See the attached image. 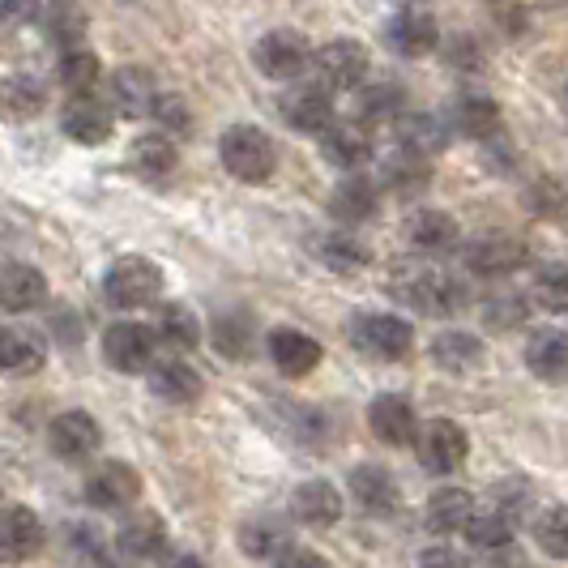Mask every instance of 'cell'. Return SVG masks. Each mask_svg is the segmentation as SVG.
<instances>
[{"mask_svg": "<svg viewBox=\"0 0 568 568\" xmlns=\"http://www.w3.org/2000/svg\"><path fill=\"white\" fill-rule=\"evenodd\" d=\"M219 159L227 175L244 180V184H261L274 175V163H278V150H274V138L256 124H231L219 142Z\"/></svg>", "mask_w": 568, "mask_h": 568, "instance_id": "obj_1", "label": "cell"}, {"mask_svg": "<svg viewBox=\"0 0 568 568\" xmlns=\"http://www.w3.org/2000/svg\"><path fill=\"white\" fill-rule=\"evenodd\" d=\"M103 295H108V304L124 308V313L150 308L163 295V270L150 256H120L103 278Z\"/></svg>", "mask_w": 568, "mask_h": 568, "instance_id": "obj_2", "label": "cell"}, {"mask_svg": "<svg viewBox=\"0 0 568 568\" xmlns=\"http://www.w3.org/2000/svg\"><path fill=\"white\" fill-rule=\"evenodd\" d=\"M351 342L359 355H368L376 364H398L415 351V329L410 321L394 313H364L351 321Z\"/></svg>", "mask_w": 568, "mask_h": 568, "instance_id": "obj_3", "label": "cell"}, {"mask_svg": "<svg viewBox=\"0 0 568 568\" xmlns=\"http://www.w3.org/2000/svg\"><path fill=\"white\" fill-rule=\"evenodd\" d=\"M313 57L316 52L308 48V39H304L300 30H286V27L261 34L253 48V64L270 82H291V78H300Z\"/></svg>", "mask_w": 568, "mask_h": 568, "instance_id": "obj_4", "label": "cell"}, {"mask_svg": "<svg viewBox=\"0 0 568 568\" xmlns=\"http://www.w3.org/2000/svg\"><path fill=\"white\" fill-rule=\"evenodd\" d=\"M154 346H159L154 325L115 321L112 329L103 334V359H108L115 372H124V376H138V372L154 368Z\"/></svg>", "mask_w": 568, "mask_h": 568, "instance_id": "obj_5", "label": "cell"}, {"mask_svg": "<svg viewBox=\"0 0 568 568\" xmlns=\"http://www.w3.org/2000/svg\"><path fill=\"white\" fill-rule=\"evenodd\" d=\"M415 454L427 475H454L457 466L470 454V440H466V427L457 419H432L419 427V440H415Z\"/></svg>", "mask_w": 568, "mask_h": 568, "instance_id": "obj_6", "label": "cell"}, {"mask_svg": "<svg viewBox=\"0 0 568 568\" xmlns=\"http://www.w3.org/2000/svg\"><path fill=\"white\" fill-rule=\"evenodd\" d=\"M85 500L94 505V509H129L138 496H142V475L129 466V462H120V457H108V462H99L90 475H85Z\"/></svg>", "mask_w": 568, "mask_h": 568, "instance_id": "obj_7", "label": "cell"}, {"mask_svg": "<svg viewBox=\"0 0 568 568\" xmlns=\"http://www.w3.org/2000/svg\"><path fill=\"white\" fill-rule=\"evenodd\" d=\"M313 69L325 90H359L368 78V48L355 39H334L313 57Z\"/></svg>", "mask_w": 568, "mask_h": 568, "instance_id": "obj_8", "label": "cell"}, {"mask_svg": "<svg viewBox=\"0 0 568 568\" xmlns=\"http://www.w3.org/2000/svg\"><path fill=\"white\" fill-rule=\"evenodd\" d=\"M278 112L295 133H325L334 124V99L321 82H300L283 94Z\"/></svg>", "mask_w": 568, "mask_h": 568, "instance_id": "obj_9", "label": "cell"}, {"mask_svg": "<svg viewBox=\"0 0 568 568\" xmlns=\"http://www.w3.org/2000/svg\"><path fill=\"white\" fill-rule=\"evenodd\" d=\"M112 103L94 99V94H69L64 112H60V129L64 138L78 145H103L112 138Z\"/></svg>", "mask_w": 568, "mask_h": 568, "instance_id": "obj_10", "label": "cell"}, {"mask_svg": "<svg viewBox=\"0 0 568 568\" xmlns=\"http://www.w3.org/2000/svg\"><path fill=\"white\" fill-rule=\"evenodd\" d=\"M398 300H406L415 313H424V316H449L466 304V300H462V286H457L449 274H440V270L410 274V278L398 286Z\"/></svg>", "mask_w": 568, "mask_h": 568, "instance_id": "obj_11", "label": "cell"}, {"mask_svg": "<svg viewBox=\"0 0 568 568\" xmlns=\"http://www.w3.org/2000/svg\"><path fill=\"white\" fill-rule=\"evenodd\" d=\"M385 43H389V52H398L406 60L432 57L440 48V27H436V18L424 13V9H402V13L389 18V27H385Z\"/></svg>", "mask_w": 568, "mask_h": 568, "instance_id": "obj_12", "label": "cell"}, {"mask_svg": "<svg viewBox=\"0 0 568 568\" xmlns=\"http://www.w3.org/2000/svg\"><path fill=\"white\" fill-rule=\"evenodd\" d=\"M368 427L376 440H385V445H394V449L419 440V415H415L410 398H402V394H381V398H372Z\"/></svg>", "mask_w": 568, "mask_h": 568, "instance_id": "obj_13", "label": "cell"}, {"mask_svg": "<svg viewBox=\"0 0 568 568\" xmlns=\"http://www.w3.org/2000/svg\"><path fill=\"white\" fill-rule=\"evenodd\" d=\"M99 440H103V432L94 424V415H85V410H64V415H57L48 424V445H52V454L60 462H85V457H94Z\"/></svg>", "mask_w": 568, "mask_h": 568, "instance_id": "obj_14", "label": "cell"}, {"mask_svg": "<svg viewBox=\"0 0 568 568\" xmlns=\"http://www.w3.org/2000/svg\"><path fill=\"white\" fill-rule=\"evenodd\" d=\"M321 342L313 334H304V329H295V325H278L274 334H270V364L291 376V381H300V376H308L316 372L321 364Z\"/></svg>", "mask_w": 568, "mask_h": 568, "instance_id": "obj_15", "label": "cell"}, {"mask_svg": "<svg viewBox=\"0 0 568 568\" xmlns=\"http://www.w3.org/2000/svg\"><path fill=\"white\" fill-rule=\"evenodd\" d=\"M321 159L329 163V168H364L372 159V138L368 129L359 124V120H334L325 133H321Z\"/></svg>", "mask_w": 568, "mask_h": 568, "instance_id": "obj_16", "label": "cell"}, {"mask_svg": "<svg viewBox=\"0 0 568 568\" xmlns=\"http://www.w3.org/2000/svg\"><path fill=\"white\" fill-rule=\"evenodd\" d=\"M526 265V244L513 240V235H484L466 248V270L479 274V278H500Z\"/></svg>", "mask_w": 568, "mask_h": 568, "instance_id": "obj_17", "label": "cell"}, {"mask_svg": "<svg viewBox=\"0 0 568 568\" xmlns=\"http://www.w3.org/2000/svg\"><path fill=\"white\" fill-rule=\"evenodd\" d=\"M475 521V496L466 487H440L424 505V526L432 535H466Z\"/></svg>", "mask_w": 568, "mask_h": 568, "instance_id": "obj_18", "label": "cell"}, {"mask_svg": "<svg viewBox=\"0 0 568 568\" xmlns=\"http://www.w3.org/2000/svg\"><path fill=\"white\" fill-rule=\"evenodd\" d=\"M108 103H112L120 115L138 120V115H150L154 103H159V85L150 78V69H115L112 82H108Z\"/></svg>", "mask_w": 568, "mask_h": 568, "instance_id": "obj_19", "label": "cell"}, {"mask_svg": "<svg viewBox=\"0 0 568 568\" xmlns=\"http://www.w3.org/2000/svg\"><path fill=\"white\" fill-rule=\"evenodd\" d=\"M291 517L300 526H313V530H325L342 517V491L325 479H308L291 491Z\"/></svg>", "mask_w": 568, "mask_h": 568, "instance_id": "obj_20", "label": "cell"}, {"mask_svg": "<svg viewBox=\"0 0 568 568\" xmlns=\"http://www.w3.org/2000/svg\"><path fill=\"white\" fill-rule=\"evenodd\" d=\"M449 129L462 133V138H470V142L496 138L500 133V108H496V99H487L479 90L457 94L454 108H449Z\"/></svg>", "mask_w": 568, "mask_h": 568, "instance_id": "obj_21", "label": "cell"}, {"mask_svg": "<svg viewBox=\"0 0 568 568\" xmlns=\"http://www.w3.org/2000/svg\"><path fill=\"white\" fill-rule=\"evenodd\" d=\"M43 547V521L27 509V505H9L4 521H0V556L9 565H22Z\"/></svg>", "mask_w": 568, "mask_h": 568, "instance_id": "obj_22", "label": "cell"}, {"mask_svg": "<svg viewBox=\"0 0 568 568\" xmlns=\"http://www.w3.org/2000/svg\"><path fill=\"white\" fill-rule=\"evenodd\" d=\"M457 240H462L457 219L445 214V210H415V214L406 219V244L427 256L449 253V248H457Z\"/></svg>", "mask_w": 568, "mask_h": 568, "instance_id": "obj_23", "label": "cell"}, {"mask_svg": "<svg viewBox=\"0 0 568 568\" xmlns=\"http://www.w3.org/2000/svg\"><path fill=\"white\" fill-rule=\"evenodd\" d=\"M351 500L368 517H389L398 509V484L385 466H355L351 470Z\"/></svg>", "mask_w": 568, "mask_h": 568, "instance_id": "obj_24", "label": "cell"}, {"mask_svg": "<svg viewBox=\"0 0 568 568\" xmlns=\"http://www.w3.org/2000/svg\"><path fill=\"white\" fill-rule=\"evenodd\" d=\"M526 368L547 385L568 381V329H539L526 342Z\"/></svg>", "mask_w": 568, "mask_h": 568, "instance_id": "obj_25", "label": "cell"}, {"mask_svg": "<svg viewBox=\"0 0 568 568\" xmlns=\"http://www.w3.org/2000/svg\"><path fill=\"white\" fill-rule=\"evenodd\" d=\"M43 300H48V278H43V270L22 265V261H9L4 274H0V304H4L9 313H30V308H39Z\"/></svg>", "mask_w": 568, "mask_h": 568, "instance_id": "obj_26", "label": "cell"}, {"mask_svg": "<svg viewBox=\"0 0 568 568\" xmlns=\"http://www.w3.org/2000/svg\"><path fill=\"white\" fill-rule=\"evenodd\" d=\"M115 542H120V551L129 560H150V556H159L168 547V526H163L159 513H133V517L120 521Z\"/></svg>", "mask_w": 568, "mask_h": 568, "instance_id": "obj_27", "label": "cell"}, {"mask_svg": "<svg viewBox=\"0 0 568 568\" xmlns=\"http://www.w3.org/2000/svg\"><path fill=\"white\" fill-rule=\"evenodd\" d=\"M39 30L48 34V43H57L60 52H69V48H82L85 39V13L78 0H48V4H39Z\"/></svg>", "mask_w": 568, "mask_h": 568, "instance_id": "obj_28", "label": "cell"}, {"mask_svg": "<svg viewBox=\"0 0 568 568\" xmlns=\"http://www.w3.org/2000/svg\"><path fill=\"white\" fill-rule=\"evenodd\" d=\"M329 214L338 219L342 227H359L376 214V184L364 180V175H351L342 180L338 189L329 193Z\"/></svg>", "mask_w": 568, "mask_h": 568, "instance_id": "obj_29", "label": "cell"}, {"mask_svg": "<svg viewBox=\"0 0 568 568\" xmlns=\"http://www.w3.org/2000/svg\"><path fill=\"white\" fill-rule=\"evenodd\" d=\"M150 389H154V398L175 402V406L197 402L201 398V372L193 368V364H184V359H163V364L150 368Z\"/></svg>", "mask_w": 568, "mask_h": 568, "instance_id": "obj_30", "label": "cell"}, {"mask_svg": "<svg viewBox=\"0 0 568 568\" xmlns=\"http://www.w3.org/2000/svg\"><path fill=\"white\" fill-rule=\"evenodd\" d=\"M398 145L432 159V154H440L449 145V120L432 112H406L398 120Z\"/></svg>", "mask_w": 568, "mask_h": 568, "instance_id": "obj_31", "label": "cell"}, {"mask_svg": "<svg viewBox=\"0 0 568 568\" xmlns=\"http://www.w3.org/2000/svg\"><path fill=\"white\" fill-rule=\"evenodd\" d=\"M381 180L394 189V193H424L427 180H432V159L427 154H415V150H406L398 145L394 154H385V163H381Z\"/></svg>", "mask_w": 568, "mask_h": 568, "instance_id": "obj_32", "label": "cell"}, {"mask_svg": "<svg viewBox=\"0 0 568 568\" xmlns=\"http://www.w3.org/2000/svg\"><path fill=\"white\" fill-rule=\"evenodd\" d=\"M406 115V99L394 82H376V85H359V99H355V120L372 129V124H398Z\"/></svg>", "mask_w": 568, "mask_h": 568, "instance_id": "obj_33", "label": "cell"}, {"mask_svg": "<svg viewBox=\"0 0 568 568\" xmlns=\"http://www.w3.org/2000/svg\"><path fill=\"white\" fill-rule=\"evenodd\" d=\"M133 171L142 175V180H150V184H163V180H171L175 175V168H180V154H175V142H171L168 133H150V138H142V142H133Z\"/></svg>", "mask_w": 568, "mask_h": 568, "instance_id": "obj_34", "label": "cell"}, {"mask_svg": "<svg viewBox=\"0 0 568 568\" xmlns=\"http://www.w3.org/2000/svg\"><path fill=\"white\" fill-rule=\"evenodd\" d=\"M0 364L4 372H13V376H30V372H39L48 364V346L39 334H30V329H4V338H0Z\"/></svg>", "mask_w": 568, "mask_h": 568, "instance_id": "obj_35", "label": "cell"}, {"mask_svg": "<svg viewBox=\"0 0 568 568\" xmlns=\"http://www.w3.org/2000/svg\"><path fill=\"white\" fill-rule=\"evenodd\" d=\"M432 359L445 372H470L484 364V342L475 334H462V329H445L432 342Z\"/></svg>", "mask_w": 568, "mask_h": 568, "instance_id": "obj_36", "label": "cell"}, {"mask_svg": "<svg viewBox=\"0 0 568 568\" xmlns=\"http://www.w3.org/2000/svg\"><path fill=\"white\" fill-rule=\"evenodd\" d=\"M240 547L253 556V560H278L286 547H291V535L278 517H248L240 526Z\"/></svg>", "mask_w": 568, "mask_h": 568, "instance_id": "obj_37", "label": "cell"}, {"mask_svg": "<svg viewBox=\"0 0 568 568\" xmlns=\"http://www.w3.org/2000/svg\"><path fill=\"white\" fill-rule=\"evenodd\" d=\"M154 334L168 351H197L201 346V321L184 304H163L159 321H154Z\"/></svg>", "mask_w": 568, "mask_h": 568, "instance_id": "obj_38", "label": "cell"}, {"mask_svg": "<svg viewBox=\"0 0 568 568\" xmlns=\"http://www.w3.org/2000/svg\"><path fill=\"white\" fill-rule=\"evenodd\" d=\"M321 261H325L334 274H359V270L368 265V244L351 227H338L321 240Z\"/></svg>", "mask_w": 568, "mask_h": 568, "instance_id": "obj_39", "label": "cell"}, {"mask_svg": "<svg viewBox=\"0 0 568 568\" xmlns=\"http://www.w3.org/2000/svg\"><path fill=\"white\" fill-rule=\"evenodd\" d=\"M466 542L484 556H500L513 547V517L509 513H475V521L466 526Z\"/></svg>", "mask_w": 568, "mask_h": 568, "instance_id": "obj_40", "label": "cell"}, {"mask_svg": "<svg viewBox=\"0 0 568 568\" xmlns=\"http://www.w3.org/2000/svg\"><path fill=\"white\" fill-rule=\"evenodd\" d=\"M99 78H103V64H99L94 52H85V48H69L57 64V82L69 94H94Z\"/></svg>", "mask_w": 568, "mask_h": 568, "instance_id": "obj_41", "label": "cell"}, {"mask_svg": "<svg viewBox=\"0 0 568 568\" xmlns=\"http://www.w3.org/2000/svg\"><path fill=\"white\" fill-rule=\"evenodd\" d=\"M43 103H48V90L39 78H30V73H13L9 82H4V108L13 120H30V115L43 112Z\"/></svg>", "mask_w": 568, "mask_h": 568, "instance_id": "obj_42", "label": "cell"}, {"mask_svg": "<svg viewBox=\"0 0 568 568\" xmlns=\"http://www.w3.org/2000/svg\"><path fill=\"white\" fill-rule=\"evenodd\" d=\"M210 342L227 355V359H240V355H248L253 351V325H248V316L240 313H223L214 321V329H210Z\"/></svg>", "mask_w": 568, "mask_h": 568, "instance_id": "obj_43", "label": "cell"}, {"mask_svg": "<svg viewBox=\"0 0 568 568\" xmlns=\"http://www.w3.org/2000/svg\"><path fill=\"white\" fill-rule=\"evenodd\" d=\"M535 300L547 313H568V261H551L535 274Z\"/></svg>", "mask_w": 568, "mask_h": 568, "instance_id": "obj_44", "label": "cell"}, {"mask_svg": "<svg viewBox=\"0 0 568 568\" xmlns=\"http://www.w3.org/2000/svg\"><path fill=\"white\" fill-rule=\"evenodd\" d=\"M535 539L547 556H556V560H568V505H556V509H547L535 521Z\"/></svg>", "mask_w": 568, "mask_h": 568, "instance_id": "obj_45", "label": "cell"}, {"mask_svg": "<svg viewBox=\"0 0 568 568\" xmlns=\"http://www.w3.org/2000/svg\"><path fill=\"white\" fill-rule=\"evenodd\" d=\"M150 120H154L163 133H175V138H184V133L193 129V112H189V103H184L180 94H159Z\"/></svg>", "mask_w": 568, "mask_h": 568, "instance_id": "obj_46", "label": "cell"}, {"mask_svg": "<svg viewBox=\"0 0 568 568\" xmlns=\"http://www.w3.org/2000/svg\"><path fill=\"white\" fill-rule=\"evenodd\" d=\"M526 316H530V308H526V300H517V295H496V300L487 304V325H491V329H521Z\"/></svg>", "mask_w": 568, "mask_h": 568, "instance_id": "obj_47", "label": "cell"}, {"mask_svg": "<svg viewBox=\"0 0 568 568\" xmlns=\"http://www.w3.org/2000/svg\"><path fill=\"white\" fill-rule=\"evenodd\" d=\"M526 201H530V205H535V210H547V214H556V210H560V201H565V193H560V184H556V180H535V184H530V193H526Z\"/></svg>", "mask_w": 568, "mask_h": 568, "instance_id": "obj_48", "label": "cell"}, {"mask_svg": "<svg viewBox=\"0 0 568 568\" xmlns=\"http://www.w3.org/2000/svg\"><path fill=\"white\" fill-rule=\"evenodd\" d=\"M274 568H329V560L313 547H286L283 556L274 560Z\"/></svg>", "mask_w": 568, "mask_h": 568, "instance_id": "obj_49", "label": "cell"}, {"mask_svg": "<svg viewBox=\"0 0 568 568\" xmlns=\"http://www.w3.org/2000/svg\"><path fill=\"white\" fill-rule=\"evenodd\" d=\"M419 568H470L466 556H457L454 547H427L419 556Z\"/></svg>", "mask_w": 568, "mask_h": 568, "instance_id": "obj_50", "label": "cell"}, {"mask_svg": "<svg viewBox=\"0 0 568 568\" xmlns=\"http://www.w3.org/2000/svg\"><path fill=\"white\" fill-rule=\"evenodd\" d=\"M163 568H205V560H201V556H193V551H175Z\"/></svg>", "mask_w": 568, "mask_h": 568, "instance_id": "obj_51", "label": "cell"}, {"mask_svg": "<svg viewBox=\"0 0 568 568\" xmlns=\"http://www.w3.org/2000/svg\"><path fill=\"white\" fill-rule=\"evenodd\" d=\"M4 18H9V22H22V18H27V4H22V0H4Z\"/></svg>", "mask_w": 568, "mask_h": 568, "instance_id": "obj_52", "label": "cell"}, {"mask_svg": "<svg viewBox=\"0 0 568 568\" xmlns=\"http://www.w3.org/2000/svg\"><path fill=\"white\" fill-rule=\"evenodd\" d=\"M406 4H410V9H415V0H406Z\"/></svg>", "mask_w": 568, "mask_h": 568, "instance_id": "obj_53", "label": "cell"}, {"mask_svg": "<svg viewBox=\"0 0 568 568\" xmlns=\"http://www.w3.org/2000/svg\"><path fill=\"white\" fill-rule=\"evenodd\" d=\"M565 94H568V85H565Z\"/></svg>", "mask_w": 568, "mask_h": 568, "instance_id": "obj_54", "label": "cell"}]
</instances>
